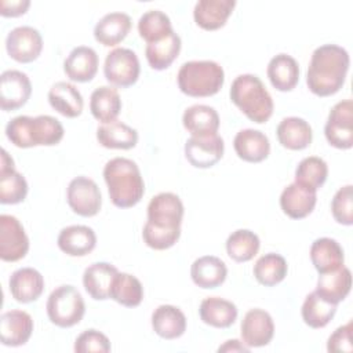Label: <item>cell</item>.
Wrapping results in <instances>:
<instances>
[{
  "mask_svg": "<svg viewBox=\"0 0 353 353\" xmlns=\"http://www.w3.org/2000/svg\"><path fill=\"white\" fill-rule=\"evenodd\" d=\"M350 58L347 51L336 44L317 47L310 58L306 84L317 97H330L345 84Z\"/></svg>",
  "mask_w": 353,
  "mask_h": 353,
  "instance_id": "cell-1",
  "label": "cell"
},
{
  "mask_svg": "<svg viewBox=\"0 0 353 353\" xmlns=\"http://www.w3.org/2000/svg\"><path fill=\"white\" fill-rule=\"evenodd\" d=\"M103 178L112 203L119 208H130L138 204L145 193V183L135 161L125 157H114L103 167Z\"/></svg>",
  "mask_w": 353,
  "mask_h": 353,
  "instance_id": "cell-2",
  "label": "cell"
},
{
  "mask_svg": "<svg viewBox=\"0 0 353 353\" xmlns=\"http://www.w3.org/2000/svg\"><path fill=\"white\" fill-rule=\"evenodd\" d=\"M63 125L48 114L17 116L6 125V135L17 148L52 146L62 141Z\"/></svg>",
  "mask_w": 353,
  "mask_h": 353,
  "instance_id": "cell-3",
  "label": "cell"
},
{
  "mask_svg": "<svg viewBox=\"0 0 353 353\" xmlns=\"http://www.w3.org/2000/svg\"><path fill=\"white\" fill-rule=\"evenodd\" d=\"M232 102L254 123H266L273 114V99L262 80L251 73L237 76L229 91Z\"/></svg>",
  "mask_w": 353,
  "mask_h": 353,
  "instance_id": "cell-4",
  "label": "cell"
},
{
  "mask_svg": "<svg viewBox=\"0 0 353 353\" xmlns=\"http://www.w3.org/2000/svg\"><path fill=\"white\" fill-rule=\"evenodd\" d=\"M176 81L188 97H211L222 88L225 72L215 61H189L179 68Z\"/></svg>",
  "mask_w": 353,
  "mask_h": 353,
  "instance_id": "cell-5",
  "label": "cell"
},
{
  "mask_svg": "<svg viewBox=\"0 0 353 353\" xmlns=\"http://www.w3.org/2000/svg\"><path fill=\"white\" fill-rule=\"evenodd\" d=\"M46 309L52 324L69 328L80 323L85 313V303L76 287L65 284L57 287L50 294Z\"/></svg>",
  "mask_w": 353,
  "mask_h": 353,
  "instance_id": "cell-6",
  "label": "cell"
},
{
  "mask_svg": "<svg viewBox=\"0 0 353 353\" xmlns=\"http://www.w3.org/2000/svg\"><path fill=\"white\" fill-rule=\"evenodd\" d=\"M141 66L137 54L130 48H114L105 59L103 73L106 80L116 87H130L137 83Z\"/></svg>",
  "mask_w": 353,
  "mask_h": 353,
  "instance_id": "cell-7",
  "label": "cell"
},
{
  "mask_svg": "<svg viewBox=\"0 0 353 353\" xmlns=\"http://www.w3.org/2000/svg\"><path fill=\"white\" fill-rule=\"evenodd\" d=\"M324 134L328 143L336 149L353 146V102L345 99L335 103L328 114Z\"/></svg>",
  "mask_w": 353,
  "mask_h": 353,
  "instance_id": "cell-8",
  "label": "cell"
},
{
  "mask_svg": "<svg viewBox=\"0 0 353 353\" xmlns=\"http://www.w3.org/2000/svg\"><path fill=\"white\" fill-rule=\"evenodd\" d=\"M66 200L72 211L80 216H94L102 205L101 190L88 176H76L69 182Z\"/></svg>",
  "mask_w": 353,
  "mask_h": 353,
  "instance_id": "cell-9",
  "label": "cell"
},
{
  "mask_svg": "<svg viewBox=\"0 0 353 353\" xmlns=\"http://www.w3.org/2000/svg\"><path fill=\"white\" fill-rule=\"evenodd\" d=\"M29 251V239L21 222L8 214L0 215V258L17 262Z\"/></svg>",
  "mask_w": 353,
  "mask_h": 353,
  "instance_id": "cell-10",
  "label": "cell"
},
{
  "mask_svg": "<svg viewBox=\"0 0 353 353\" xmlns=\"http://www.w3.org/2000/svg\"><path fill=\"white\" fill-rule=\"evenodd\" d=\"M8 55L21 63H29L39 58L43 50V39L37 29L32 26H18L6 39Z\"/></svg>",
  "mask_w": 353,
  "mask_h": 353,
  "instance_id": "cell-11",
  "label": "cell"
},
{
  "mask_svg": "<svg viewBox=\"0 0 353 353\" xmlns=\"http://www.w3.org/2000/svg\"><path fill=\"white\" fill-rule=\"evenodd\" d=\"M32 94V83L21 70H6L0 77V106L3 110H15L23 106Z\"/></svg>",
  "mask_w": 353,
  "mask_h": 353,
  "instance_id": "cell-12",
  "label": "cell"
},
{
  "mask_svg": "<svg viewBox=\"0 0 353 353\" xmlns=\"http://www.w3.org/2000/svg\"><path fill=\"white\" fill-rule=\"evenodd\" d=\"M223 139L216 135L190 137L185 143V156L196 168H210L223 156Z\"/></svg>",
  "mask_w": 353,
  "mask_h": 353,
  "instance_id": "cell-13",
  "label": "cell"
},
{
  "mask_svg": "<svg viewBox=\"0 0 353 353\" xmlns=\"http://www.w3.org/2000/svg\"><path fill=\"white\" fill-rule=\"evenodd\" d=\"M183 218V204L171 192H163L152 197L148 205V221L163 228H181Z\"/></svg>",
  "mask_w": 353,
  "mask_h": 353,
  "instance_id": "cell-14",
  "label": "cell"
},
{
  "mask_svg": "<svg viewBox=\"0 0 353 353\" xmlns=\"http://www.w3.org/2000/svg\"><path fill=\"white\" fill-rule=\"evenodd\" d=\"M241 338L248 347H261L268 345L274 335V323L272 316L262 309H251L241 321Z\"/></svg>",
  "mask_w": 353,
  "mask_h": 353,
  "instance_id": "cell-15",
  "label": "cell"
},
{
  "mask_svg": "<svg viewBox=\"0 0 353 353\" xmlns=\"http://www.w3.org/2000/svg\"><path fill=\"white\" fill-rule=\"evenodd\" d=\"M28 194V182L22 174L15 171L14 160L1 149L0 160V203L18 204L25 200Z\"/></svg>",
  "mask_w": 353,
  "mask_h": 353,
  "instance_id": "cell-16",
  "label": "cell"
},
{
  "mask_svg": "<svg viewBox=\"0 0 353 353\" xmlns=\"http://www.w3.org/2000/svg\"><path fill=\"white\" fill-rule=\"evenodd\" d=\"M33 332V320L23 310H8L0 317V339L6 346L25 345Z\"/></svg>",
  "mask_w": 353,
  "mask_h": 353,
  "instance_id": "cell-17",
  "label": "cell"
},
{
  "mask_svg": "<svg viewBox=\"0 0 353 353\" xmlns=\"http://www.w3.org/2000/svg\"><path fill=\"white\" fill-rule=\"evenodd\" d=\"M317 190L307 189L296 182L290 183L280 194V207L283 212L292 219L307 216L316 205Z\"/></svg>",
  "mask_w": 353,
  "mask_h": 353,
  "instance_id": "cell-18",
  "label": "cell"
},
{
  "mask_svg": "<svg viewBox=\"0 0 353 353\" xmlns=\"http://www.w3.org/2000/svg\"><path fill=\"white\" fill-rule=\"evenodd\" d=\"M98 55L94 48L79 46L70 51L63 62L65 74L77 83L91 81L98 72Z\"/></svg>",
  "mask_w": 353,
  "mask_h": 353,
  "instance_id": "cell-19",
  "label": "cell"
},
{
  "mask_svg": "<svg viewBox=\"0 0 353 353\" xmlns=\"http://www.w3.org/2000/svg\"><path fill=\"white\" fill-rule=\"evenodd\" d=\"M12 298L21 303H29L40 298L44 290L41 273L33 268H21L15 270L8 280Z\"/></svg>",
  "mask_w": 353,
  "mask_h": 353,
  "instance_id": "cell-20",
  "label": "cell"
},
{
  "mask_svg": "<svg viewBox=\"0 0 353 353\" xmlns=\"http://www.w3.org/2000/svg\"><path fill=\"white\" fill-rule=\"evenodd\" d=\"M234 7V0H199L194 4L193 18L201 29L216 30L226 23Z\"/></svg>",
  "mask_w": 353,
  "mask_h": 353,
  "instance_id": "cell-21",
  "label": "cell"
},
{
  "mask_svg": "<svg viewBox=\"0 0 353 353\" xmlns=\"http://www.w3.org/2000/svg\"><path fill=\"white\" fill-rule=\"evenodd\" d=\"M236 154L248 163H261L270 153L269 138L258 130L245 128L236 134L233 139Z\"/></svg>",
  "mask_w": 353,
  "mask_h": 353,
  "instance_id": "cell-22",
  "label": "cell"
},
{
  "mask_svg": "<svg viewBox=\"0 0 353 353\" xmlns=\"http://www.w3.org/2000/svg\"><path fill=\"white\" fill-rule=\"evenodd\" d=\"M58 247L70 256H84L97 245L95 232L85 225H72L63 228L58 234Z\"/></svg>",
  "mask_w": 353,
  "mask_h": 353,
  "instance_id": "cell-23",
  "label": "cell"
},
{
  "mask_svg": "<svg viewBox=\"0 0 353 353\" xmlns=\"http://www.w3.org/2000/svg\"><path fill=\"white\" fill-rule=\"evenodd\" d=\"M117 273L116 266L108 262H95L84 270L83 285L92 299L105 301L109 298L110 287Z\"/></svg>",
  "mask_w": 353,
  "mask_h": 353,
  "instance_id": "cell-24",
  "label": "cell"
},
{
  "mask_svg": "<svg viewBox=\"0 0 353 353\" xmlns=\"http://www.w3.org/2000/svg\"><path fill=\"white\" fill-rule=\"evenodd\" d=\"M131 29V18L125 12H109L103 15L94 28V37L98 43L113 47L121 43Z\"/></svg>",
  "mask_w": 353,
  "mask_h": 353,
  "instance_id": "cell-25",
  "label": "cell"
},
{
  "mask_svg": "<svg viewBox=\"0 0 353 353\" xmlns=\"http://www.w3.org/2000/svg\"><path fill=\"white\" fill-rule=\"evenodd\" d=\"M310 259L319 274H323L342 268L345 255L341 244L336 240L320 237L312 243Z\"/></svg>",
  "mask_w": 353,
  "mask_h": 353,
  "instance_id": "cell-26",
  "label": "cell"
},
{
  "mask_svg": "<svg viewBox=\"0 0 353 353\" xmlns=\"http://www.w3.org/2000/svg\"><path fill=\"white\" fill-rule=\"evenodd\" d=\"M190 276L200 288H216L226 280L228 268L221 258L204 255L192 263Z\"/></svg>",
  "mask_w": 353,
  "mask_h": 353,
  "instance_id": "cell-27",
  "label": "cell"
},
{
  "mask_svg": "<svg viewBox=\"0 0 353 353\" xmlns=\"http://www.w3.org/2000/svg\"><path fill=\"white\" fill-rule=\"evenodd\" d=\"M183 127L192 137L216 135L219 128V116L216 110L208 105H192L182 116Z\"/></svg>",
  "mask_w": 353,
  "mask_h": 353,
  "instance_id": "cell-28",
  "label": "cell"
},
{
  "mask_svg": "<svg viewBox=\"0 0 353 353\" xmlns=\"http://www.w3.org/2000/svg\"><path fill=\"white\" fill-rule=\"evenodd\" d=\"M48 102L52 109L69 119L80 116L84 106L80 91L68 81H58L50 88Z\"/></svg>",
  "mask_w": 353,
  "mask_h": 353,
  "instance_id": "cell-29",
  "label": "cell"
},
{
  "mask_svg": "<svg viewBox=\"0 0 353 353\" xmlns=\"http://www.w3.org/2000/svg\"><path fill=\"white\" fill-rule=\"evenodd\" d=\"M153 331L164 339H176L186 330L183 312L172 305H160L152 313Z\"/></svg>",
  "mask_w": 353,
  "mask_h": 353,
  "instance_id": "cell-30",
  "label": "cell"
},
{
  "mask_svg": "<svg viewBox=\"0 0 353 353\" xmlns=\"http://www.w3.org/2000/svg\"><path fill=\"white\" fill-rule=\"evenodd\" d=\"M279 142L290 150H302L312 142L313 132L309 123L301 117L283 119L276 130Z\"/></svg>",
  "mask_w": 353,
  "mask_h": 353,
  "instance_id": "cell-31",
  "label": "cell"
},
{
  "mask_svg": "<svg viewBox=\"0 0 353 353\" xmlns=\"http://www.w3.org/2000/svg\"><path fill=\"white\" fill-rule=\"evenodd\" d=\"M268 77L279 91H291L299 81V65L288 54H277L269 61Z\"/></svg>",
  "mask_w": 353,
  "mask_h": 353,
  "instance_id": "cell-32",
  "label": "cell"
},
{
  "mask_svg": "<svg viewBox=\"0 0 353 353\" xmlns=\"http://www.w3.org/2000/svg\"><path fill=\"white\" fill-rule=\"evenodd\" d=\"M199 314L201 321L211 327L228 328L237 319V307L228 299L219 296H208L201 301Z\"/></svg>",
  "mask_w": 353,
  "mask_h": 353,
  "instance_id": "cell-33",
  "label": "cell"
},
{
  "mask_svg": "<svg viewBox=\"0 0 353 353\" xmlns=\"http://www.w3.org/2000/svg\"><path fill=\"white\" fill-rule=\"evenodd\" d=\"M91 114L102 124L114 121L121 110V99L119 91L110 85L95 88L90 98Z\"/></svg>",
  "mask_w": 353,
  "mask_h": 353,
  "instance_id": "cell-34",
  "label": "cell"
},
{
  "mask_svg": "<svg viewBox=\"0 0 353 353\" xmlns=\"http://www.w3.org/2000/svg\"><path fill=\"white\" fill-rule=\"evenodd\" d=\"M352 288V274L346 266H342L334 272L323 273L319 276L316 292L330 302L339 303L343 301Z\"/></svg>",
  "mask_w": 353,
  "mask_h": 353,
  "instance_id": "cell-35",
  "label": "cell"
},
{
  "mask_svg": "<svg viewBox=\"0 0 353 353\" xmlns=\"http://www.w3.org/2000/svg\"><path fill=\"white\" fill-rule=\"evenodd\" d=\"M97 139L103 148L127 150L137 145L138 132L125 123L114 120L98 127Z\"/></svg>",
  "mask_w": 353,
  "mask_h": 353,
  "instance_id": "cell-36",
  "label": "cell"
},
{
  "mask_svg": "<svg viewBox=\"0 0 353 353\" xmlns=\"http://www.w3.org/2000/svg\"><path fill=\"white\" fill-rule=\"evenodd\" d=\"M336 303L330 302L328 299L323 298L319 292L313 291L309 295H306L301 314L305 321L312 328H323L325 327L336 312Z\"/></svg>",
  "mask_w": 353,
  "mask_h": 353,
  "instance_id": "cell-37",
  "label": "cell"
},
{
  "mask_svg": "<svg viewBox=\"0 0 353 353\" xmlns=\"http://www.w3.org/2000/svg\"><path fill=\"white\" fill-rule=\"evenodd\" d=\"M181 37L172 32L165 39L146 46L145 55L152 69L164 70L176 59L181 51Z\"/></svg>",
  "mask_w": 353,
  "mask_h": 353,
  "instance_id": "cell-38",
  "label": "cell"
},
{
  "mask_svg": "<svg viewBox=\"0 0 353 353\" xmlns=\"http://www.w3.org/2000/svg\"><path fill=\"white\" fill-rule=\"evenodd\" d=\"M288 272V265L284 256L276 252L262 255L254 265V276L256 281L265 287H272L281 283Z\"/></svg>",
  "mask_w": 353,
  "mask_h": 353,
  "instance_id": "cell-39",
  "label": "cell"
},
{
  "mask_svg": "<svg viewBox=\"0 0 353 353\" xmlns=\"http://www.w3.org/2000/svg\"><path fill=\"white\" fill-rule=\"evenodd\" d=\"M109 298L123 306L135 307L143 299V287L135 276L119 272L112 283Z\"/></svg>",
  "mask_w": 353,
  "mask_h": 353,
  "instance_id": "cell-40",
  "label": "cell"
},
{
  "mask_svg": "<svg viewBox=\"0 0 353 353\" xmlns=\"http://www.w3.org/2000/svg\"><path fill=\"white\" fill-rule=\"evenodd\" d=\"M139 36L148 43H156L165 39L174 32L170 17L160 10H149L143 12L138 21Z\"/></svg>",
  "mask_w": 353,
  "mask_h": 353,
  "instance_id": "cell-41",
  "label": "cell"
},
{
  "mask_svg": "<svg viewBox=\"0 0 353 353\" xmlns=\"http://www.w3.org/2000/svg\"><path fill=\"white\" fill-rule=\"evenodd\" d=\"M259 245V237L254 232L239 229L228 237L226 252L236 262H247L258 254Z\"/></svg>",
  "mask_w": 353,
  "mask_h": 353,
  "instance_id": "cell-42",
  "label": "cell"
},
{
  "mask_svg": "<svg viewBox=\"0 0 353 353\" xmlns=\"http://www.w3.org/2000/svg\"><path fill=\"white\" fill-rule=\"evenodd\" d=\"M327 176L328 165L321 157L317 156L302 159L295 170V182L312 190L321 188L327 181Z\"/></svg>",
  "mask_w": 353,
  "mask_h": 353,
  "instance_id": "cell-43",
  "label": "cell"
},
{
  "mask_svg": "<svg viewBox=\"0 0 353 353\" xmlns=\"http://www.w3.org/2000/svg\"><path fill=\"white\" fill-rule=\"evenodd\" d=\"M181 236V228H163L150 223H145L142 230L143 241L153 250H167L172 247Z\"/></svg>",
  "mask_w": 353,
  "mask_h": 353,
  "instance_id": "cell-44",
  "label": "cell"
},
{
  "mask_svg": "<svg viewBox=\"0 0 353 353\" xmlns=\"http://www.w3.org/2000/svg\"><path fill=\"white\" fill-rule=\"evenodd\" d=\"M353 186L346 185L341 188L332 201H331V212L334 219L338 223L350 226L353 223Z\"/></svg>",
  "mask_w": 353,
  "mask_h": 353,
  "instance_id": "cell-45",
  "label": "cell"
},
{
  "mask_svg": "<svg viewBox=\"0 0 353 353\" xmlns=\"http://www.w3.org/2000/svg\"><path fill=\"white\" fill-rule=\"evenodd\" d=\"M74 352H77V353H90V352L108 353V352H110V342L105 334H102L97 330H92V328L85 330L76 338Z\"/></svg>",
  "mask_w": 353,
  "mask_h": 353,
  "instance_id": "cell-46",
  "label": "cell"
},
{
  "mask_svg": "<svg viewBox=\"0 0 353 353\" xmlns=\"http://www.w3.org/2000/svg\"><path fill=\"white\" fill-rule=\"evenodd\" d=\"M352 331H353L352 321L338 327L328 338L327 350L328 352H352L353 350Z\"/></svg>",
  "mask_w": 353,
  "mask_h": 353,
  "instance_id": "cell-47",
  "label": "cell"
},
{
  "mask_svg": "<svg viewBox=\"0 0 353 353\" xmlns=\"http://www.w3.org/2000/svg\"><path fill=\"white\" fill-rule=\"evenodd\" d=\"M30 6L29 0H11L0 1V14L3 17H19L28 11Z\"/></svg>",
  "mask_w": 353,
  "mask_h": 353,
  "instance_id": "cell-48",
  "label": "cell"
},
{
  "mask_svg": "<svg viewBox=\"0 0 353 353\" xmlns=\"http://www.w3.org/2000/svg\"><path fill=\"white\" fill-rule=\"evenodd\" d=\"M250 347L244 343V342H240L237 339H230V341H226L222 346L218 347V352H248Z\"/></svg>",
  "mask_w": 353,
  "mask_h": 353,
  "instance_id": "cell-49",
  "label": "cell"
}]
</instances>
